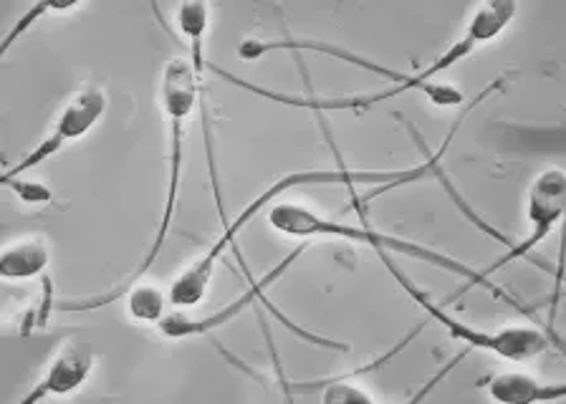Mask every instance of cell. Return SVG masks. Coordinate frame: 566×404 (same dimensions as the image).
<instances>
[{
	"mask_svg": "<svg viewBox=\"0 0 566 404\" xmlns=\"http://www.w3.org/2000/svg\"><path fill=\"white\" fill-rule=\"evenodd\" d=\"M458 127L450 129V135L446 139V145L440 147L438 155H430L424 164L420 167H412V170H400V172H365V170H306V172H291L286 178H281L279 182H273L269 190H263L259 198H255L251 205H248L241 215L235 217L233 223H226L223 227V235H220L218 243H212L210 248L206 251V256H200L198 261L192 263V266L185 270V274L177 276L172 280L170 291H167V304L177 306V309H190V306L200 304L202 298L208 294V286H210V278H212V270H216V263L218 258L223 256L226 248H230L235 241V235L243 231V227L253 221L255 215L261 213V210L269 205V202H276L281 192H289L298 188V184H347L349 190L357 188V184H379V188L371 192L369 198H377L382 195V192L392 190V188H400V184L407 182H418L422 178H430V174H436L440 178V157L446 155V149L450 145V139L455 137ZM367 198V200H369Z\"/></svg>",
	"mask_w": 566,
	"mask_h": 404,
	"instance_id": "cell-1",
	"label": "cell"
},
{
	"mask_svg": "<svg viewBox=\"0 0 566 404\" xmlns=\"http://www.w3.org/2000/svg\"><path fill=\"white\" fill-rule=\"evenodd\" d=\"M513 13H516V3L513 0H495V3H485L478 8L473 13L471 23H468V31L465 36L455 41L453 46H450L446 54H442L436 64H430L424 72L415 74L407 78L402 84H395L389 86V89L382 92H375V94H359V96H324V99H318V96L312 92L308 96H291V94H279V92H271V89H261V86H253L248 82H241V78L223 72V68L218 66H210L212 72L218 76H223L226 82H230L238 89H245L251 94H259L265 96V99H273V102H283V104H291V107H306V109H314V111H342V109H369L375 107L379 102H389V99H397V96H405L407 92H424L428 94V99L432 104H438V107H455V104L463 102V94L453 86L448 84H432V78L438 74L448 72L450 66H455L458 61H463L465 56H471L475 46H481V43H489L491 39L499 36V33L506 29V25L513 21Z\"/></svg>",
	"mask_w": 566,
	"mask_h": 404,
	"instance_id": "cell-2",
	"label": "cell"
},
{
	"mask_svg": "<svg viewBox=\"0 0 566 404\" xmlns=\"http://www.w3.org/2000/svg\"><path fill=\"white\" fill-rule=\"evenodd\" d=\"M202 92V82L195 76L192 61L185 56H172L165 66L163 76V104L165 114L170 119V174H167V198H165V213L163 223H159V231L155 235L153 245H149L145 261L139 263L135 274H132L124 284L114 288L112 294L94 298V301H59V311H88L99 309V306L112 304L114 298L127 294L129 288L137 286V280L147 274L149 268L155 266L159 253H163V245L167 241V233H170L175 208H177V190H180V172H182V139H185V127H188V119L192 117L195 104H198V96Z\"/></svg>",
	"mask_w": 566,
	"mask_h": 404,
	"instance_id": "cell-3",
	"label": "cell"
},
{
	"mask_svg": "<svg viewBox=\"0 0 566 404\" xmlns=\"http://www.w3.org/2000/svg\"><path fill=\"white\" fill-rule=\"evenodd\" d=\"M269 223H271L273 231H279L283 235H294V238L339 235V238H347V241H354V243H365L375 251H385V253L395 251V253H405V256H410V258H420L424 263H430V266L450 270V274L465 278L471 286H485L493 296H499L501 301L511 304L513 309L526 313L528 319L534 321V313H531L528 306H521L516 298L509 296L506 291H501V288H495L493 284H489V276H483V270L468 268L465 263H460V261L450 258V256H442V253L424 248V245L395 238V235H385L379 231H369L367 225L365 227H352V225H344V223H334V221H329V217L316 215L312 208L298 205V202H279V205H273L269 210Z\"/></svg>",
	"mask_w": 566,
	"mask_h": 404,
	"instance_id": "cell-4",
	"label": "cell"
},
{
	"mask_svg": "<svg viewBox=\"0 0 566 404\" xmlns=\"http://www.w3.org/2000/svg\"><path fill=\"white\" fill-rule=\"evenodd\" d=\"M377 256L389 268V274L397 278V284H400L405 291L422 306V311H428L432 319L440 321L442 327L450 331V337L458 341H465L471 349L493 351V354H499L501 359H511V362H526V359L544 354V351L554 344V339L536 327H511L501 331H478L473 327H468V323L446 313V309H440L430 296H424L420 288L395 266L392 258H389L385 251H377Z\"/></svg>",
	"mask_w": 566,
	"mask_h": 404,
	"instance_id": "cell-5",
	"label": "cell"
},
{
	"mask_svg": "<svg viewBox=\"0 0 566 404\" xmlns=\"http://www.w3.org/2000/svg\"><path fill=\"white\" fill-rule=\"evenodd\" d=\"M106 104L109 102H106V94L99 89V86H88V89L78 92L74 99L66 104L64 111L59 114V119L53 121V129L49 131L46 139H43L41 145H35L21 162L8 167L3 172V184L21 178L23 172L33 170V167L49 162L61 147L71 142V139L84 137L86 131L102 119V114L106 111Z\"/></svg>",
	"mask_w": 566,
	"mask_h": 404,
	"instance_id": "cell-6",
	"label": "cell"
},
{
	"mask_svg": "<svg viewBox=\"0 0 566 404\" xmlns=\"http://www.w3.org/2000/svg\"><path fill=\"white\" fill-rule=\"evenodd\" d=\"M564 200H566V174L559 170V167H552V170L538 174V178L531 182V190H528V223L534 231H531L528 238L511 245L506 256H501L493 266L485 268L483 276H491L499 268L506 266V263L528 256V253L534 251L548 233H552V227L562 217Z\"/></svg>",
	"mask_w": 566,
	"mask_h": 404,
	"instance_id": "cell-7",
	"label": "cell"
},
{
	"mask_svg": "<svg viewBox=\"0 0 566 404\" xmlns=\"http://www.w3.org/2000/svg\"><path fill=\"white\" fill-rule=\"evenodd\" d=\"M301 253H304V245H301V248H296L294 253H291L286 261L279 263L276 268L269 270V274H265L263 278H253V276L248 278V284H251V286H248L245 291H243V296L235 298V301L230 304L228 309L218 311V313H210V316H206V319H195V321L192 319H182V316H163V319L157 321L159 323V331H163L165 337H170V339L192 337V333H208V331H212L216 327H223V323H228L230 319H235V316L241 313L248 304H255V301H263L273 311V306L263 298L265 288H269L281 274H286L291 263H294L301 256Z\"/></svg>",
	"mask_w": 566,
	"mask_h": 404,
	"instance_id": "cell-8",
	"label": "cell"
},
{
	"mask_svg": "<svg viewBox=\"0 0 566 404\" xmlns=\"http://www.w3.org/2000/svg\"><path fill=\"white\" fill-rule=\"evenodd\" d=\"M92 366V349L82 344V341H69V344L61 347L59 354L51 359L49 372L43 374V380L35 384V390L31 394H25L23 404L39 402L43 397H49V394H71L88 380Z\"/></svg>",
	"mask_w": 566,
	"mask_h": 404,
	"instance_id": "cell-9",
	"label": "cell"
},
{
	"mask_svg": "<svg viewBox=\"0 0 566 404\" xmlns=\"http://www.w3.org/2000/svg\"><path fill=\"white\" fill-rule=\"evenodd\" d=\"M489 397L501 404H531L562 400L564 386H546L524 372H501L489 380Z\"/></svg>",
	"mask_w": 566,
	"mask_h": 404,
	"instance_id": "cell-10",
	"label": "cell"
},
{
	"mask_svg": "<svg viewBox=\"0 0 566 404\" xmlns=\"http://www.w3.org/2000/svg\"><path fill=\"white\" fill-rule=\"evenodd\" d=\"M49 266V248L41 238L21 241L0 256V276L3 278H33Z\"/></svg>",
	"mask_w": 566,
	"mask_h": 404,
	"instance_id": "cell-11",
	"label": "cell"
},
{
	"mask_svg": "<svg viewBox=\"0 0 566 404\" xmlns=\"http://www.w3.org/2000/svg\"><path fill=\"white\" fill-rule=\"evenodd\" d=\"M208 19H210V8L206 3H185L177 11V23L185 36L190 39V49H192V68L195 76L202 82V39H206L208 31Z\"/></svg>",
	"mask_w": 566,
	"mask_h": 404,
	"instance_id": "cell-12",
	"label": "cell"
},
{
	"mask_svg": "<svg viewBox=\"0 0 566 404\" xmlns=\"http://www.w3.org/2000/svg\"><path fill=\"white\" fill-rule=\"evenodd\" d=\"M165 298L153 286H137L129 294V313L137 321H159L163 319Z\"/></svg>",
	"mask_w": 566,
	"mask_h": 404,
	"instance_id": "cell-13",
	"label": "cell"
},
{
	"mask_svg": "<svg viewBox=\"0 0 566 404\" xmlns=\"http://www.w3.org/2000/svg\"><path fill=\"white\" fill-rule=\"evenodd\" d=\"M318 384H326V390L322 394L324 402H371L365 390H357V386L349 384L344 376H339V380H324Z\"/></svg>",
	"mask_w": 566,
	"mask_h": 404,
	"instance_id": "cell-14",
	"label": "cell"
},
{
	"mask_svg": "<svg viewBox=\"0 0 566 404\" xmlns=\"http://www.w3.org/2000/svg\"><path fill=\"white\" fill-rule=\"evenodd\" d=\"M6 188H13L18 192V198L23 202H51V190L43 188L39 182H8Z\"/></svg>",
	"mask_w": 566,
	"mask_h": 404,
	"instance_id": "cell-15",
	"label": "cell"
},
{
	"mask_svg": "<svg viewBox=\"0 0 566 404\" xmlns=\"http://www.w3.org/2000/svg\"><path fill=\"white\" fill-rule=\"evenodd\" d=\"M49 8H53V6H46V3H43V6H33V8H31V11H29V13H25V15H23V19L15 23V29H13L11 33H8V36H6V41H3V49H0V51H3V54H6V51L13 46V41H15L18 36H21V33H23L25 29H29V25H33V23H35V19H41V15H43V13H46V11H49Z\"/></svg>",
	"mask_w": 566,
	"mask_h": 404,
	"instance_id": "cell-16",
	"label": "cell"
}]
</instances>
